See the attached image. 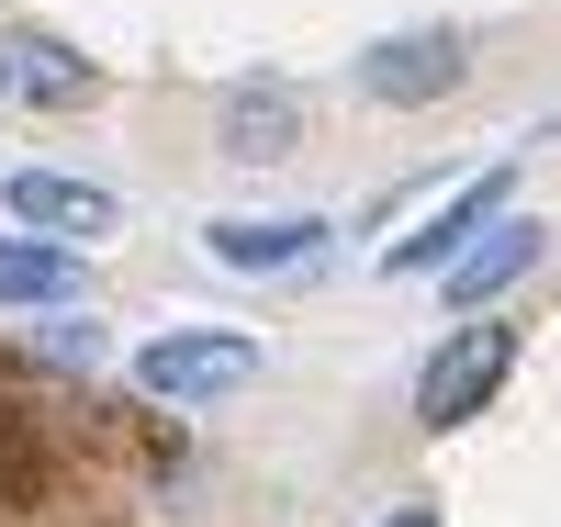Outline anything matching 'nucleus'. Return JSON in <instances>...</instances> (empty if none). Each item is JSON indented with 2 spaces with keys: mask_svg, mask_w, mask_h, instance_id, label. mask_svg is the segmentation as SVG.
<instances>
[{
  "mask_svg": "<svg viewBox=\"0 0 561 527\" xmlns=\"http://www.w3.org/2000/svg\"><path fill=\"white\" fill-rule=\"evenodd\" d=\"M382 527H438V516H427V505H393V516H382Z\"/></svg>",
  "mask_w": 561,
  "mask_h": 527,
  "instance_id": "9b49d317",
  "label": "nucleus"
},
{
  "mask_svg": "<svg viewBox=\"0 0 561 527\" xmlns=\"http://www.w3.org/2000/svg\"><path fill=\"white\" fill-rule=\"evenodd\" d=\"M293 147H304V102L280 79H237V90H225V158L270 169V158H293Z\"/></svg>",
  "mask_w": 561,
  "mask_h": 527,
  "instance_id": "0eeeda50",
  "label": "nucleus"
},
{
  "mask_svg": "<svg viewBox=\"0 0 561 527\" xmlns=\"http://www.w3.org/2000/svg\"><path fill=\"white\" fill-rule=\"evenodd\" d=\"M460 68H472V57H460V34L427 23V34H382V45H370V57H359V90H370V102H393V113H415V102H449Z\"/></svg>",
  "mask_w": 561,
  "mask_h": 527,
  "instance_id": "7ed1b4c3",
  "label": "nucleus"
},
{
  "mask_svg": "<svg viewBox=\"0 0 561 527\" xmlns=\"http://www.w3.org/2000/svg\"><path fill=\"white\" fill-rule=\"evenodd\" d=\"M0 90L34 113H79V102H102V68L68 57L57 34H0Z\"/></svg>",
  "mask_w": 561,
  "mask_h": 527,
  "instance_id": "39448f33",
  "label": "nucleus"
},
{
  "mask_svg": "<svg viewBox=\"0 0 561 527\" xmlns=\"http://www.w3.org/2000/svg\"><path fill=\"white\" fill-rule=\"evenodd\" d=\"M135 381H147L158 404H214V393H237V381H259V348L248 337H214V325H180V337L135 348Z\"/></svg>",
  "mask_w": 561,
  "mask_h": 527,
  "instance_id": "f03ea898",
  "label": "nucleus"
},
{
  "mask_svg": "<svg viewBox=\"0 0 561 527\" xmlns=\"http://www.w3.org/2000/svg\"><path fill=\"white\" fill-rule=\"evenodd\" d=\"M505 180H517V169H483L472 191H449L427 236H393V270H438V280H449L460 259H472V236H494V225H505Z\"/></svg>",
  "mask_w": 561,
  "mask_h": 527,
  "instance_id": "20e7f679",
  "label": "nucleus"
},
{
  "mask_svg": "<svg viewBox=\"0 0 561 527\" xmlns=\"http://www.w3.org/2000/svg\"><path fill=\"white\" fill-rule=\"evenodd\" d=\"M505 370H517V325H449L438 359L415 370V426H460V415H483L505 393Z\"/></svg>",
  "mask_w": 561,
  "mask_h": 527,
  "instance_id": "f257e3e1",
  "label": "nucleus"
},
{
  "mask_svg": "<svg viewBox=\"0 0 561 527\" xmlns=\"http://www.w3.org/2000/svg\"><path fill=\"white\" fill-rule=\"evenodd\" d=\"M203 248L225 270H304L325 248V225L314 214H225V225H203Z\"/></svg>",
  "mask_w": 561,
  "mask_h": 527,
  "instance_id": "6e6552de",
  "label": "nucleus"
},
{
  "mask_svg": "<svg viewBox=\"0 0 561 527\" xmlns=\"http://www.w3.org/2000/svg\"><path fill=\"white\" fill-rule=\"evenodd\" d=\"M79 293V259L68 248H23V236H0V303H68Z\"/></svg>",
  "mask_w": 561,
  "mask_h": 527,
  "instance_id": "9d476101",
  "label": "nucleus"
},
{
  "mask_svg": "<svg viewBox=\"0 0 561 527\" xmlns=\"http://www.w3.org/2000/svg\"><path fill=\"white\" fill-rule=\"evenodd\" d=\"M0 203H12L34 236H113V191L102 180H68V169H12Z\"/></svg>",
  "mask_w": 561,
  "mask_h": 527,
  "instance_id": "423d86ee",
  "label": "nucleus"
},
{
  "mask_svg": "<svg viewBox=\"0 0 561 527\" xmlns=\"http://www.w3.org/2000/svg\"><path fill=\"white\" fill-rule=\"evenodd\" d=\"M528 270H539V225H517V214H505V225L483 236V248L449 270V303H460V314H483V303L505 293V280H528Z\"/></svg>",
  "mask_w": 561,
  "mask_h": 527,
  "instance_id": "1a4fd4ad",
  "label": "nucleus"
}]
</instances>
